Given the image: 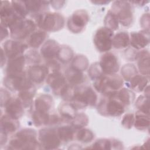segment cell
<instances>
[{
	"label": "cell",
	"mask_w": 150,
	"mask_h": 150,
	"mask_svg": "<svg viewBox=\"0 0 150 150\" xmlns=\"http://www.w3.org/2000/svg\"><path fill=\"white\" fill-rule=\"evenodd\" d=\"M97 100V96L93 88L90 87H81L76 88L70 103L77 110L88 105H94Z\"/></svg>",
	"instance_id": "obj_3"
},
{
	"label": "cell",
	"mask_w": 150,
	"mask_h": 150,
	"mask_svg": "<svg viewBox=\"0 0 150 150\" xmlns=\"http://www.w3.org/2000/svg\"><path fill=\"white\" fill-rule=\"evenodd\" d=\"M113 31L106 27L98 29L94 36V43L100 52H108L112 47Z\"/></svg>",
	"instance_id": "obj_8"
},
{
	"label": "cell",
	"mask_w": 150,
	"mask_h": 150,
	"mask_svg": "<svg viewBox=\"0 0 150 150\" xmlns=\"http://www.w3.org/2000/svg\"><path fill=\"white\" fill-rule=\"evenodd\" d=\"M134 125L135 128L138 130H146L149 126V115L142 113L140 111L138 112L135 116Z\"/></svg>",
	"instance_id": "obj_29"
},
{
	"label": "cell",
	"mask_w": 150,
	"mask_h": 150,
	"mask_svg": "<svg viewBox=\"0 0 150 150\" xmlns=\"http://www.w3.org/2000/svg\"><path fill=\"white\" fill-rule=\"evenodd\" d=\"M49 74L47 69L45 66L35 64L29 67L27 75L32 82L41 83Z\"/></svg>",
	"instance_id": "obj_17"
},
{
	"label": "cell",
	"mask_w": 150,
	"mask_h": 150,
	"mask_svg": "<svg viewBox=\"0 0 150 150\" xmlns=\"http://www.w3.org/2000/svg\"><path fill=\"white\" fill-rule=\"evenodd\" d=\"M101 69L104 74H115L120 69V63L117 56L112 53L104 54L99 62Z\"/></svg>",
	"instance_id": "obj_13"
},
{
	"label": "cell",
	"mask_w": 150,
	"mask_h": 150,
	"mask_svg": "<svg viewBox=\"0 0 150 150\" xmlns=\"http://www.w3.org/2000/svg\"><path fill=\"white\" fill-rule=\"evenodd\" d=\"M39 141L42 148L47 149H57L61 143L57 131L52 128L40 129L39 132Z\"/></svg>",
	"instance_id": "obj_10"
},
{
	"label": "cell",
	"mask_w": 150,
	"mask_h": 150,
	"mask_svg": "<svg viewBox=\"0 0 150 150\" xmlns=\"http://www.w3.org/2000/svg\"><path fill=\"white\" fill-rule=\"evenodd\" d=\"M35 93V88L32 87L30 88L19 91L18 95V98L21 101L24 107H27L31 104Z\"/></svg>",
	"instance_id": "obj_33"
},
{
	"label": "cell",
	"mask_w": 150,
	"mask_h": 150,
	"mask_svg": "<svg viewBox=\"0 0 150 150\" xmlns=\"http://www.w3.org/2000/svg\"><path fill=\"white\" fill-rule=\"evenodd\" d=\"M37 24L42 30L58 31L64 25V17L58 13H42L37 17Z\"/></svg>",
	"instance_id": "obj_4"
},
{
	"label": "cell",
	"mask_w": 150,
	"mask_h": 150,
	"mask_svg": "<svg viewBox=\"0 0 150 150\" xmlns=\"http://www.w3.org/2000/svg\"><path fill=\"white\" fill-rule=\"evenodd\" d=\"M5 86L13 91H21L33 87L32 82L24 72L13 76H6L4 79Z\"/></svg>",
	"instance_id": "obj_9"
},
{
	"label": "cell",
	"mask_w": 150,
	"mask_h": 150,
	"mask_svg": "<svg viewBox=\"0 0 150 150\" xmlns=\"http://www.w3.org/2000/svg\"><path fill=\"white\" fill-rule=\"evenodd\" d=\"M5 107L6 114L15 120H18L23 114L24 107L18 98H11Z\"/></svg>",
	"instance_id": "obj_18"
},
{
	"label": "cell",
	"mask_w": 150,
	"mask_h": 150,
	"mask_svg": "<svg viewBox=\"0 0 150 150\" xmlns=\"http://www.w3.org/2000/svg\"><path fill=\"white\" fill-rule=\"evenodd\" d=\"M76 109L70 103H65L60 105L59 111L62 118L71 121L76 115Z\"/></svg>",
	"instance_id": "obj_31"
},
{
	"label": "cell",
	"mask_w": 150,
	"mask_h": 150,
	"mask_svg": "<svg viewBox=\"0 0 150 150\" xmlns=\"http://www.w3.org/2000/svg\"><path fill=\"white\" fill-rule=\"evenodd\" d=\"M25 57L26 62L28 63L33 64V65L39 63L40 61V54L35 50H32L26 53Z\"/></svg>",
	"instance_id": "obj_45"
},
{
	"label": "cell",
	"mask_w": 150,
	"mask_h": 150,
	"mask_svg": "<svg viewBox=\"0 0 150 150\" xmlns=\"http://www.w3.org/2000/svg\"><path fill=\"white\" fill-rule=\"evenodd\" d=\"M129 44V35L125 32L117 33L112 38V46L117 49H124Z\"/></svg>",
	"instance_id": "obj_27"
},
{
	"label": "cell",
	"mask_w": 150,
	"mask_h": 150,
	"mask_svg": "<svg viewBox=\"0 0 150 150\" xmlns=\"http://www.w3.org/2000/svg\"><path fill=\"white\" fill-rule=\"evenodd\" d=\"M7 27H6L5 26H4L2 24H1V41L4 39L6 38L9 33H8V31L6 29Z\"/></svg>",
	"instance_id": "obj_50"
},
{
	"label": "cell",
	"mask_w": 150,
	"mask_h": 150,
	"mask_svg": "<svg viewBox=\"0 0 150 150\" xmlns=\"http://www.w3.org/2000/svg\"><path fill=\"white\" fill-rule=\"evenodd\" d=\"M28 48V46L16 40H8L4 43L2 48L6 56L9 59H12L20 56Z\"/></svg>",
	"instance_id": "obj_15"
},
{
	"label": "cell",
	"mask_w": 150,
	"mask_h": 150,
	"mask_svg": "<svg viewBox=\"0 0 150 150\" xmlns=\"http://www.w3.org/2000/svg\"><path fill=\"white\" fill-rule=\"evenodd\" d=\"M88 20L89 16L87 11L84 9H79L69 18L67 27L73 33H78L84 29Z\"/></svg>",
	"instance_id": "obj_11"
},
{
	"label": "cell",
	"mask_w": 150,
	"mask_h": 150,
	"mask_svg": "<svg viewBox=\"0 0 150 150\" xmlns=\"http://www.w3.org/2000/svg\"><path fill=\"white\" fill-rule=\"evenodd\" d=\"M76 138L78 141L83 143H88L94 138V133L88 129L81 128L77 133Z\"/></svg>",
	"instance_id": "obj_39"
},
{
	"label": "cell",
	"mask_w": 150,
	"mask_h": 150,
	"mask_svg": "<svg viewBox=\"0 0 150 150\" xmlns=\"http://www.w3.org/2000/svg\"><path fill=\"white\" fill-rule=\"evenodd\" d=\"M149 43V33L148 30H142L138 32H133L130 34L129 44L135 49H141Z\"/></svg>",
	"instance_id": "obj_16"
},
{
	"label": "cell",
	"mask_w": 150,
	"mask_h": 150,
	"mask_svg": "<svg viewBox=\"0 0 150 150\" xmlns=\"http://www.w3.org/2000/svg\"><path fill=\"white\" fill-rule=\"evenodd\" d=\"M7 134L2 132H1V145H2L4 143L5 144L6 141H7Z\"/></svg>",
	"instance_id": "obj_51"
},
{
	"label": "cell",
	"mask_w": 150,
	"mask_h": 150,
	"mask_svg": "<svg viewBox=\"0 0 150 150\" xmlns=\"http://www.w3.org/2000/svg\"><path fill=\"white\" fill-rule=\"evenodd\" d=\"M110 10L117 16L118 22L124 26H130L133 21V8L130 2L117 1L112 3Z\"/></svg>",
	"instance_id": "obj_5"
},
{
	"label": "cell",
	"mask_w": 150,
	"mask_h": 150,
	"mask_svg": "<svg viewBox=\"0 0 150 150\" xmlns=\"http://www.w3.org/2000/svg\"><path fill=\"white\" fill-rule=\"evenodd\" d=\"M50 115L49 112H40L35 110L32 114L33 122L37 127H42L49 124Z\"/></svg>",
	"instance_id": "obj_32"
},
{
	"label": "cell",
	"mask_w": 150,
	"mask_h": 150,
	"mask_svg": "<svg viewBox=\"0 0 150 150\" xmlns=\"http://www.w3.org/2000/svg\"><path fill=\"white\" fill-rule=\"evenodd\" d=\"M35 28L36 25L33 21L21 19L9 28L11 36L16 40H22L29 38L35 32Z\"/></svg>",
	"instance_id": "obj_7"
},
{
	"label": "cell",
	"mask_w": 150,
	"mask_h": 150,
	"mask_svg": "<svg viewBox=\"0 0 150 150\" xmlns=\"http://www.w3.org/2000/svg\"><path fill=\"white\" fill-rule=\"evenodd\" d=\"M66 77L59 71L49 74L46 77V82L52 88L55 94L61 96L68 84Z\"/></svg>",
	"instance_id": "obj_14"
},
{
	"label": "cell",
	"mask_w": 150,
	"mask_h": 150,
	"mask_svg": "<svg viewBox=\"0 0 150 150\" xmlns=\"http://www.w3.org/2000/svg\"><path fill=\"white\" fill-rule=\"evenodd\" d=\"M136 59L138 60V67L142 75L148 76L149 74V53L148 51L143 50L137 54Z\"/></svg>",
	"instance_id": "obj_23"
},
{
	"label": "cell",
	"mask_w": 150,
	"mask_h": 150,
	"mask_svg": "<svg viewBox=\"0 0 150 150\" xmlns=\"http://www.w3.org/2000/svg\"><path fill=\"white\" fill-rule=\"evenodd\" d=\"M19 124L16 120H15L7 114L1 118V132L7 135L13 133L18 129Z\"/></svg>",
	"instance_id": "obj_22"
},
{
	"label": "cell",
	"mask_w": 150,
	"mask_h": 150,
	"mask_svg": "<svg viewBox=\"0 0 150 150\" xmlns=\"http://www.w3.org/2000/svg\"><path fill=\"white\" fill-rule=\"evenodd\" d=\"M121 73L123 78L128 81L137 74V70L134 64L128 63L122 67Z\"/></svg>",
	"instance_id": "obj_41"
},
{
	"label": "cell",
	"mask_w": 150,
	"mask_h": 150,
	"mask_svg": "<svg viewBox=\"0 0 150 150\" xmlns=\"http://www.w3.org/2000/svg\"><path fill=\"white\" fill-rule=\"evenodd\" d=\"M140 23L141 26L145 29L144 30H149V13L144 14L140 20Z\"/></svg>",
	"instance_id": "obj_48"
},
{
	"label": "cell",
	"mask_w": 150,
	"mask_h": 150,
	"mask_svg": "<svg viewBox=\"0 0 150 150\" xmlns=\"http://www.w3.org/2000/svg\"><path fill=\"white\" fill-rule=\"evenodd\" d=\"M26 62L25 57L23 55L9 59L6 66L7 76H13L21 74L23 72Z\"/></svg>",
	"instance_id": "obj_20"
},
{
	"label": "cell",
	"mask_w": 150,
	"mask_h": 150,
	"mask_svg": "<svg viewBox=\"0 0 150 150\" xmlns=\"http://www.w3.org/2000/svg\"><path fill=\"white\" fill-rule=\"evenodd\" d=\"M91 148L100 149H113V139L105 138L98 139L92 145Z\"/></svg>",
	"instance_id": "obj_43"
},
{
	"label": "cell",
	"mask_w": 150,
	"mask_h": 150,
	"mask_svg": "<svg viewBox=\"0 0 150 150\" xmlns=\"http://www.w3.org/2000/svg\"><path fill=\"white\" fill-rule=\"evenodd\" d=\"M103 71L100 66L99 63H94L89 68L88 71V74L90 76V78L95 80L100 76H101L103 74Z\"/></svg>",
	"instance_id": "obj_44"
},
{
	"label": "cell",
	"mask_w": 150,
	"mask_h": 150,
	"mask_svg": "<svg viewBox=\"0 0 150 150\" xmlns=\"http://www.w3.org/2000/svg\"><path fill=\"white\" fill-rule=\"evenodd\" d=\"M92 3L95 4L96 5H105L110 2V1H91Z\"/></svg>",
	"instance_id": "obj_52"
},
{
	"label": "cell",
	"mask_w": 150,
	"mask_h": 150,
	"mask_svg": "<svg viewBox=\"0 0 150 150\" xmlns=\"http://www.w3.org/2000/svg\"><path fill=\"white\" fill-rule=\"evenodd\" d=\"M136 107L140 112L149 115V97L145 96H140L136 101Z\"/></svg>",
	"instance_id": "obj_42"
},
{
	"label": "cell",
	"mask_w": 150,
	"mask_h": 150,
	"mask_svg": "<svg viewBox=\"0 0 150 150\" xmlns=\"http://www.w3.org/2000/svg\"><path fill=\"white\" fill-rule=\"evenodd\" d=\"M134 118L135 116L132 113H128L125 114L121 121V124L123 127L127 129L131 128L134 125Z\"/></svg>",
	"instance_id": "obj_46"
},
{
	"label": "cell",
	"mask_w": 150,
	"mask_h": 150,
	"mask_svg": "<svg viewBox=\"0 0 150 150\" xmlns=\"http://www.w3.org/2000/svg\"><path fill=\"white\" fill-rule=\"evenodd\" d=\"M123 80L116 74H103L94 80V87L99 93L111 96L121 88Z\"/></svg>",
	"instance_id": "obj_2"
},
{
	"label": "cell",
	"mask_w": 150,
	"mask_h": 150,
	"mask_svg": "<svg viewBox=\"0 0 150 150\" xmlns=\"http://www.w3.org/2000/svg\"><path fill=\"white\" fill-rule=\"evenodd\" d=\"M28 12L39 13L48 8L49 2L45 1H24Z\"/></svg>",
	"instance_id": "obj_25"
},
{
	"label": "cell",
	"mask_w": 150,
	"mask_h": 150,
	"mask_svg": "<svg viewBox=\"0 0 150 150\" xmlns=\"http://www.w3.org/2000/svg\"><path fill=\"white\" fill-rule=\"evenodd\" d=\"M115 93L111 96H106L108 97V99H103L100 102L98 105L100 113L112 117L120 116L124 113L125 105L116 97Z\"/></svg>",
	"instance_id": "obj_6"
},
{
	"label": "cell",
	"mask_w": 150,
	"mask_h": 150,
	"mask_svg": "<svg viewBox=\"0 0 150 150\" xmlns=\"http://www.w3.org/2000/svg\"><path fill=\"white\" fill-rule=\"evenodd\" d=\"M11 3L16 14L21 18L25 19L29 13L26 9L25 2L22 1H11Z\"/></svg>",
	"instance_id": "obj_38"
},
{
	"label": "cell",
	"mask_w": 150,
	"mask_h": 150,
	"mask_svg": "<svg viewBox=\"0 0 150 150\" xmlns=\"http://www.w3.org/2000/svg\"><path fill=\"white\" fill-rule=\"evenodd\" d=\"M47 34L45 31L39 30L35 31L28 38V45L33 48H38L46 39Z\"/></svg>",
	"instance_id": "obj_26"
},
{
	"label": "cell",
	"mask_w": 150,
	"mask_h": 150,
	"mask_svg": "<svg viewBox=\"0 0 150 150\" xmlns=\"http://www.w3.org/2000/svg\"><path fill=\"white\" fill-rule=\"evenodd\" d=\"M0 18L1 24L9 28L18 20L22 19L16 14L12 6L11 2L8 1L1 2Z\"/></svg>",
	"instance_id": "obj_12"
},
{
	"label": "cell",
	"mask_w": 150,
	"mask_h": 150,
	"mask_svg": "<svg viewBox=\"0 0 150 150\" xmlns=\"http://www.w3.org/2000/svg\"><path fill=\"white\" fill-rule=\"evenodd\" d=\"M71 65V67L73 69L80 71H83L88 67V61L85 56L77 55L73 59Z\"/></svg>",
	"instance_id": "obj_35"
},
{
	"label": "cell",
	"mask_w": 150,
	"mask_h": 150,
	"mask_svg": "<svg viewBox=\"0 0 150 150\" xmlns=\"http://www.w3.org/2000/svg\"><path fill=\"white\" fill-rule=\"evenodd\" d=\"M11 99L10 93L5 89L1 90V106H5Z\"/></svg>",
	"instance_id": "obj_47"
},
{
	"label": "cell",
	"mask_w": 150,
	"mask_h": 150,
	"mask_svg": "<svg viewBox=\"0 0 150 150\" xmlns=\"http://www.w3.org/2000/svg\"><path fill=\"white\" fill-rule=\"evenodd\" d=\"M66 79L72 86L80 84L85 80V76L82 71L77 70L73 67L67 69L65 72Z\"/></svg>",
	"instance_id": "obj_24"
},
{
	"label": "cell",
	"mask_w": 150,
	"mask_h": 150,
	"mask_svg": "<svg viewBox=\"0 0 150 150\" xmlns=\"http://www.w3.org/2000/svg\"><path fill=\"white\" fill-rule=\"evenodd\" d=\"M73 56V50L67 46H60L57 57L62 62H69Z\"/></svg>",
	"instance_id": "obj_40"
},
{
	"label": "cell",
	"mask_w": 150,
	"mask_h": 150,
	"mask_svg": "<svg viewBox=\"0 0 150 150\" xmlns=\"http://www.w3.org/2000/svg\"><path fill=\"white\" fill-rule=\"evenodd\" d=\"M130 80L131 88L137 92L143 91L146 87L148 83V80L146 77L143 75L137 74Z\"/></svg>",
	"instance_id": "obj_30"
},
{
	"label": "cell",
	"mask_w": 150,
	"mask_h": 150,
	"mask_svg": "<svg viewBox=\"0 0 150 150\" xmlns=\"http://www.w3.org/2000/svg\"><path fill=\"white\" fill-rule=\"evenodd\" d=\"M52 97L48 94H42L38 97L34 102L35 110L49 112L53 105Z\"/></svg>",
	"instance_id": "obj_21"
},
{
	"label": "cell",
	"mask_w": 150,
	"mask_h": 150,
	"mask_svg": "<svg viewBox=\"0 0 150 150\" xmlns=\"http://www.w3.org/2000/svg\"><path fill=\"white\" fill-rule=\"evenodd\" d=\"M51 4V5L52 7L56 9H60L62 8V6L64 5V4L65 3V1H52L49 2Z\"/></svg>",
	"instance_id": "obj_49"
},
{
	"label": "cell",
	"mask_w": 150,
	"mask_h": 150,
	"mask_svg": "<svg viewBox=\"0 0 150 150\" xmlns=\"http://www.w3.org/2000/svg\"><path fill=\"white\" fill-rule=\"evenodd\" d=\"M116 97L125 105H128L134 100L133 93L125 88H120L115 93Z\"/></svg>",
	"instance_id": "obj_34"
},
{
	"label": "cell",
	"mask_w": 150,
	"mask_h": 150,
	"mask_svg": "<svg viewBox=\"0 0 150 150\" xmlns=\"http://www.w3.org/2000/svg\"><path fill=\"white\" fill-rule=\"evenodd\" d=\"M60 46L54 40L49 39L45 42L40 49V54L45 59L50 60L57 56Z\"/></svg>",
	"instance_id": "obj_19"
},
{
	"label": "cell",
	"mask_w": 150,
	"mask_h": 150,
	"mask_svg": "<svg viewBox=\"0 0 150 150\" xmlns=\"http://www.w3.org/2000/svg\"><path fill=\"white\" fill-rule=\"evenodd\" d=\"M9 148L12 149H39L42 148L37 141V133L35 130L25 128L18 131L11 138Z\"/></svg>",
	"instance_id": "obj_1"
},
{
	"label": "cell",
	"mask_w": 150,
	"mask_h": 150,
	"mask_svg": "<svg viewBox=\"0 0 150 150\" xmlns=\"http://www.w3.org/2000/svg\"><path fill=\"white\" fill-rule=\"evenodd\" d=\"M118 20L115 15L110 10L107 12L104 19L105 27L112 31L115 30L118 28Z\"/></svg>",
	"instance_id": "obj_37"
},
{
	"label": "cell",
	"mask_w": 150,
	"mask_h": 150,
	"mask_svg": "<svg viewBox=\"0 0 150 150\" xmlns=\"http://www.w3.org/2000/svg\"><path fill=\"white\" fill-rule=\"evenodd\" d=\"M88 123V118L87 115L84 113L76 114L74 118L71 120V125L75 129L83 128Z\"/></svg>",
	"instance_id": "obj_36"
},
{
	"label": "cell",
	"mask_w": 150,
	"mask_h": 150,
	"mask_svg": "<svg viewBox=\"0 0 150 150\" xmlns=\"http://www.w3.org/2000/svg\"><path fill=\"white\" fill-rule=\"evenodd\" d=\"M74 130L76 129L72 125H64L59 127L57 132L61 142H68L71 141L74 138Z\"/></svg>",
	"instance_id": "obj_28"
}]
</instances>
